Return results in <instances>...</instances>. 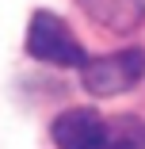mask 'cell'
Here are the masks:
<instances>
[{"label": "cell", "mask_w": 145, "mask_h": 149, "mask_svg": "<svg viewBox=\"0 0 145 149\" xmlns=\"http://www.w3.org/2000/svg\"><path fill=\"white\" fill-rule=\"evenodd\" d=\"M145 77V50L126 46V50H114L103 57H92V61L80 65V80L92 96H122L130 92L134 84H141Z\"/></svg>", "instance_id": "obj_1"}, {"label": "cell", "mask_w": 145, "mask_h": 149, "mask_svg": "<svg viewBox=\"0 0 145 149\" xmlns=\"http://www.w3.org/2000/svg\"><path fill=\"white\" fill-rule=\"evenodd\" d=\"M27 54H31L35 61L65 65V69H80L88 61V57H84V46L73 38L65 19L53 15V12H35L31 15V27H27Z\"/></svg>", "instance_id": "obj_2"}, {"label": "cell", "mask_w": 145, "mask_h": 149, "mask_svg": "<svg viewBox=\"0 0 145 149\" xmlns=\"http://www.w3.org/2000/svg\"><path fill=\"white\" fill-rule=\"evenodd\" d=\"M53 145L57 149H103V134H107V118L92 107H73L53 118Z\"/></svg>", "instance_id": "obj_3"}, {"label": "cell", "mask_w": 145, "mask_h": 149, "mask_svg": "<svg viewBox=\"0 0 145 149\" xmlns=\"http://www.w3.org/2000/svg\"><path fill=\"white\" fill-rule=\"evenodd\" d=\"M84 8L92 12V19H99L107 27H119V31L145 19V0H84Z\"/></svg>", "instance_id": "obj_4"}, {"label": "cell", "mask_w": 145, "mask_h": 149, "mask_svg": "<svg viewBox=\"0 0 145 149\" xmlns=\"http://www.w3.org/2000/svg\"><path fill=\"white\" fill-rule=\"evenodd\" d=\"M103 149H145V118H137V115L107 118Z\"/></svg>", "instance_id": "obj_5"}]
</instances>
